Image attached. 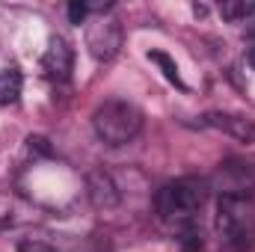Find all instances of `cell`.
Segmentation results:
<instances>
[{"mask_svg": "<svg viewBox=\"0 0 255 252\" xmlns=\"http://www.w3.org/2000/svg\"><path fill=\"white\" fill-rule=\"evenodd\" d=\"M208 190H211L208 181H202V178H175L157 190L154 208H157L160 220H166L178 229H190L196 214L208 202Z\"/></svg>", "mask_w": 255, "mask_h": 252, "instance_id": "1", "label": "cell"}, {"mask_svg": "<svg viewBox=\"0 0 255 252\" xmlns=\"http://www.w3.org/2000/svg\"><path fill=\"white\" fill-rule=\"evenodd\" d=\"M92 130H95V136L101 142H107L113 148L116 145H128L142 130V110L136 104L125 101V98H110V101L95 107Z\"/></svg>", "mask_w": 255, "mask_h": 252, "instance_id": "2", "label": "cell"}, {"mask_svg": "<svg viewBox=\"0 0 255 252\" xmlns=\"http://www.w3.org/2000/svg\"><path fill=\"white\" fill-rule=\"evenodd\" d=\"M217 229L229 247L244 250L255 238V205L244 193H226L217 205Z\"/></svg>", "mask_w": 255, "mask_h": 252, "instance_id": "3", "label": "cell"}, {"mask_svg": "<svg viewBox=\"0 0 255 252\" xmlns=\"http://www.w3.org/2000/svg\"><path fill=\"white\" fill-rule=\"evenodd\" d=\"M86 48L98 63L116 60V54L122 48V24L116 18H95L86 27Z\"/></svg>", "mask_w": 255, "mask_h": 252, "instance_id": "4", "label": "cell"}, {"mask_svg": "<svg viewBox=\"0 0 255 252\" xmlns=\"http://www.w3.org/2000/svg\"><path fill=\"white\" fill-rule=\"evenodd\" d=\"M71 68H74V51H71V45L65 42L63 36H54V39L48 42L45 57H42V71H45V77L54 80V83H65V80L71 77Z\"/></svg>", "mask_w": 255, "mask_h": 252, "instance_id": "5", "label": "cell"}, {"mask_svg": "<svg viewBox=\"0 0 255 252\" xmlns=\"http://www.w3.org/2000/svg\"><path fill=\"white\" fill-rule=\"evenodd\" d=\"M205 125L214 130H223L241 142H255V119L244 116V113H208Z\"/></svg>", "mask_w": 255, "mask_h": 252, "instance_id": "6", "label": "cell"}, {"mask_svg": "<svg viewBox=\"0 0 255 252\" xmlns=\"http://www.w3.org/2000/svg\"><path fill=\"white\" fill-rule=\"evenodd\" d=\"M89 196L98 208H113L119 202V193H116V184L110 181V175L104 172H92L89 175Z\"/></svg>", "mask_w": 255, "mask_h": 252, "instance_id": "7", "label": "cell"}, {"mask_svg": "<svg viewBox=\"0 0 255 252\" xmlns=\"http://www.w3.org/2000/svg\"><path fill=\"white\" fill-rule=\"evenodd\" d=\"M21 95V71L0 68V104H15Z\"/></svg>", "mask_w": 255, "mask_h": 252, "instance_id": "8", "label": "cell"}, {"mask_svg": "<svg viewBox=\"0 0 255 252\" xmlns=\"http://www.w3.org/2000/svg\"><path fill=\"white\" fill-rule=\"evenodd\" d=\"M148 57H151V63H157L160 68H163V74H166V80H169V83H175L178 89H187V86H184V80H181V74H178V68H175V63H172L163 51H151Z\"/></svg>", "mask_w": 255, "mask_h": 252, "instance_id": "9", "label": "cell"}, {"mask_svg": "<svg viewBox=\"0 0 255 252\" xmlns=\"http://www.w3.org/2000/svg\"><path fill=\"white\" fill-rule=\"evenodd\" d=\"M253 12H255V3H247V0H232V3H223V6H220V15L229 18V21L250 18Z\"/></svg>", "mask_w": 255, "mask_h": 252, "instance_id": "10", "label": "cell"}, {"mask_svg": "<svg viewBox=\"0 0 255 252\" xmlns=\"http://www.w3.org/2000/svg\"><path fill=\"white\" fill-rule=\"evenodd\" d=\"M18 252H54L48 244H42V241H36V238H27V241H21V247Z\"/></svg>", "mask_w": 255, "mask_h": 252, "instance_id": "11", "label": "cell"}, {"mask_svg": "<svg viewBox=\"0 0 255 252\" xmlns=\"http://www.w3.org/2000/svg\"><path fill=\"white\" fill-rule=\"evenodd\" d=\"M68 18H71V24H80V21L86 18V6H80V3H71V6H68Z\"/></svg>", "mask_w": 255, "mask_h": 252, "instance_id": "12", "label": "cell"}, {"mask_svg": "<svg viewBox=\"0 0 255 252\" xmlns=\"http://www.w3.org/2000/svg\"><path fill=\"white\" fill-rule=\"evenodd\" d=\"M250 65H253V68H255V48H253V51H250Z\"/></svg>", "mask_w": 255, "mask_h": 252, "instance_id": "13", "label": "cell"}]
</instances>
